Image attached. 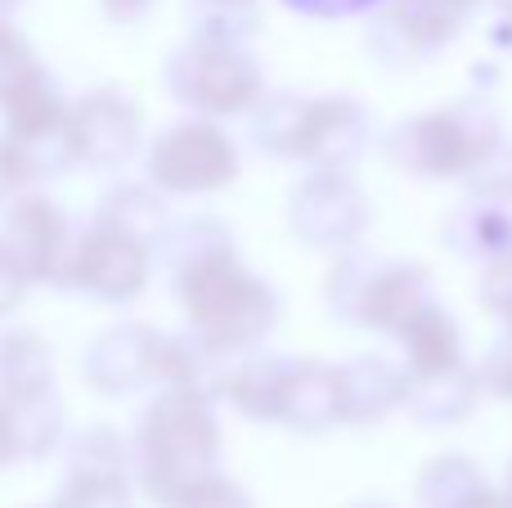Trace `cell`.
Here are the masks:
<instances>
[{"instance_id": "1", "label": "cell", "mask_w": 512, "mask_h": 508, "mask_svg": "<svg viewBox=\"0 0 512 508\" xmlns=\"http://www.w3.org/2000/svg\"><path fill=\"white\" fill-rule=\"evenodd\" d=\"M221 450L212 410L194 392H171L144 414L140 428V486L162 508H180L212 477Z\"/></svg>"}, {"instance_id": "2", "label": "cell", "mask_w": 512, "mask_h": 508, "mask_svg": "<svg viewBox=\"0 0 512 508\" xmlns=\"http://www.w3.org/2000/svg\"><path fill=\"white\" fill-rule=\"evenodd\" d=\"M180 302L212 347H248L274 324V297L234 261L230 239L189 252L176 266Z\"/></svg>"}, {"instance_id": "3", "label": "cell", "mask_w": 512, "mask_h": 508, "mask_svg": "<svg viewBox=\"0 0 512 508\" xmlns=\"http://www.w3.org/2000/svg\"><path fill=\"white\" fill-rule=\"evenodd\" d=\"M504 149V126L486 99H468L454 108L409 117L387 135V162L423 180L477 176L495 153Z\"/></svg>"}, {"instance_id": "4", "label": "cell", "mask_w": 512, "mask_h": 508, "mask_svg": "<svg viewBox=\"0 0 512 508\" xmlns=\"http://www.w3.org/2000/svg\"><path fill=\"white\" fill-rule=\"evenodd\" d=\"M167 86L185 104L207 108V113H239L261 90V72L243 50L225 41H198L171 63Z\"/></svg>"}, {"instance_id": "5", "label": "cell", "mask_w": 512, "mask_h": 508, "mask_svg": "<svg viewBox=\"0 0 512 508\" xmlns=\"http://www.w3.org/2000/svg\"><path fill=\"white\" fill-rule=\"evenodd\" d=\"M234 176V149L216 126L185 122L167 131L153 149V180L176 194H198V189H221Z\"/></svg>"}, {"instance_id": "6", "label": "cell", "mask_w": 512, "mask_h": 508, "mask_svg": "<svg viewBox=\"0 0 512 508\" xmlns=\"http://www.w3.org/2000/svg\"><path fill=\"white\" fill-rule=\"evenodd\" d=\"M149 279V257H144V243L131 230H117V225H99L95 234H86V243L72 257V284L90 288L95 297L108 302H122L135 297Z\"/></svg>"}, {"instance_id": "7", "label": "cell", "mask_w": 512, "mask_h": 508, "mask_svg": "<svg viewBox=\"0 0 512 508\" xmlns=\"http://www.w3.org/2000/svg\"><path fill=\"white\" fill-rule=\"evenodd\" d=\"M68 140L72 153L99 167L131 158L135 140H140V108L122 95H90L86 104H77V113L68 117Z\"/></svg>"}, {"instance_id": "8", "label": "cell", "mask_w": 512, "mask_h": 508, "mask_svg": "<svg viewBox=\"0 0 512 508\" xmlns=\"http://www.w3.org/2000/svg\"><path fill=\"white\" fill-rule=\"evenodd\" d=\"M364 216H369V207H364L360 189L342 176H319L292 198L297 234L310 243H328V248L351 243L364 230Z\"/></svg>"}, {"instance_id": "9", "label": "cell", "mask_w": 512, "mask_h": 508, "mask_svg": "<svg viewBox=\"0 0 512 508\" xmlns=\"http://www.w3.org/2000/svg\"><path fill=\"white\" fill-rule=\"evenodd\" d=\"M427 306V270L418 266H373L355 284V315L378 333H405V324Z\"/></svg>"}, {"instance_id": "10", "label": "cell", "mask_w": 512, "mask_h": 508, "mask_svg": "<svg viewBox=\"0 0 512 508\" xmlns=\"http://www.w3.org/2000/svg\"><path fill=\"white\" fill-rule=\"evenodd\" d=\"M477 5L481 0H391L378 36L400 45L396 59H423L450 45Z\"/></svg>"}, {"instance_id": "11", "label": "cell", "mask_w": 512, "mask_h": 508, "mask_svg": "<svg viewBox=\"0 0 512 508\" xmlns=\"http://www.w3.org/2000/svg\"><path fill=\"white\" fill-rule=\"evenodd\" d=\"M86 374L95 387L104 392H126L135 387L144 374H158V338H153L144 324H117L113 333L90 347Z\"/></svg>"}, {"instance_id": "12", "label": "cell", "mask_w": 512, "mask_h": 508, "mask_svg": "<svg viewBox=\"0 0 512 508\" xmlns=\"http://www.w3.org/2000/svg\"><path fill=\"white\" fill-rule=\"evenodd\" d=\"M5 252L32 279H50L63 257V216L45 198H23L14 207V216H9Z\"/></svg>"}, {"instance_id": "13", "label": "cell", "mask_w": 512, "mask_h": 508, "mask_svg": "<svg viewBox=\"0 0 512 508\" xmlns=\"http://www.w3.org/2000/svg\"><path fill=\"white\" fill-rule=\"evenodd\" d=\"M283 423L301 432H324L328 423L346 419V396H342V369H319V365H292L288 396H283Z\"/></svg>"}, {"instance_id": "14", "label": "cell", "mask_w": 512, "mask_h": 508, "mask_svg": "<svg viewBox=\"0 0 512 508\" xmlns=\"http://www.w3.org/2000/svg\"><path fill=\"white\" fill-rule=\"evenodd\" d=\"M409 351V378H432V374H450L463 365V338L459 324L450 311H441L436 302H427L414 320L400 333Z\"/></svg>"}, {"instance_id": "15", "label": "cell", "mask_w": 512, "mask_h": 508, "mask_svg": "<svg viewBox=\"0 0 512 508\" xmlns=\"http://www.w3.org/2000/svg\"><path fill=\"white\" fill-rule=\"evenodd\" d=\"M342 396H346V419L373 423L409 401V374L391 369L378 356H364L351 369H342Z\"/></svg>"}, {"instance_id": "16", "label": "cell", "mask_w": 512, "mask_h": 508, "mask_svg": "<svg viewBox=\"0 0 512 508\" xmlns=\"http://www.w3.org/2000/svg\"><path fill=\"white\" fill-rule=\"evenodd\" d=\"M481 392V374H472L468 365L450 369V374L432 378H409V405L423 423H459L472 414Z\"/></svg>"}, {"instance_id": "17", "label": "cell", "mask_w": 512, "mask_h": 508, "mask_svg": "<svg viewBox=\"0 0 512 508\" xmlns=\"http://www.w3.org/2000/svg\"><path fill=\"white\" fill-rule=\"evenodd\" d=\"M50 387V347L32 333H0V396L23 401Z\"/></svg>"}, {"instance_id": "18", "label": "cell", "mask_w": 512, "mask_h": 508, "mask_svg": "<svg viewBox=\"0 0 512 508\" xmlns=\"http://www.w3.org/2000/svg\"><path fill=\"white\" fill-rule=\"evenodd\" d=\"M481 486H486V477H481V468L472 464V459L441 455L418 473L414 491H418V504L423 508H463Z\"/></svg>"}, {"instance_id": "19", "label": "cell", "mask_w": 512, "mask_h": 508, "mask_svg": "<svg viewBox=\"0 0 512 508\" xmlns=\"http://www.w3.org/2000/svg\"><path fill=\"white\" fill-rule=\"evenodd\" d=\"M288 374L292 365H279V360H256L243 374L230 378V396L243 414L252 419H279L283 414V396H288Z\"/></svg>"}, {"instance_id": "20", "label": "cell", "mask_w": 512, "mask_h": 508, "mask_svg": "<svg viewBox=\"0 0 512 508\" xmlns=\"http://www.w3.org/2000/svg\"><path fill=\"white\" fill-rule=\"evenodd\" d=\"M54 504L59 508H135L126 477H90V473H68V486L59 491Z\"/></svg>"}, {"instance_id": "21", "label": "cell", "mask_w": 512, "mask_h": 508, "mask_svg": "<svg viewBox=\"0 0 512 508\" xmlns=\"http://www.w3.org/2000/svg\"><path fill=\"white\" fill-rule=\"evenodd\" d=\"M27 77H36V63L32 50L18 41L9 27H0V99H9Z\"/></svg>"}, {"instance_id": "22", "label": "cell", "mask_w": 512, "mask_h": 508, "mask_svg": "<svg viewBox=\"0 0 512 508\" xmlns=\"http://www.w3.org/2000/svg\"><path fill=\"white\" fill-rule=\"evenodd\" d=\"M481 306L490 315H499L504 324H512V252L508 257L486 261V275H481Z\"/></svg>"}, {"instance_id": "23", "label": "cell", "mask_w": 512, "mask_h": 508, "mask_svg": "<svg viewBox=\"0 0 512 508\" xmlns=\"http://www.w3.org/2000/svg\"><path fill=\"white\" fill-rule=\"evenodd\" d=\"M477 374H481V392L499 396V401H512V324L504 329V338L486 351Z\"/></svg>"}, {"instance_id": "24", "label": "cell", "mask_w": 512, "mask_h": 508, "mask_svg": "<svg viewBox=\"0 0 512 508\" xmlns=\"http://www.w3.org/2000/svg\"><path fill=\"white\" fill-rule=\"evenodd\" d=\"M180 508H252V500H248V495H243L234 482H225V477L212 473Z\"/></svg>"}, {"instance_id": "25", "label": "cell", "mask_w": 512, "mask_h": 508, "mask_svg": "<svg viewBox=\"0 0 512 508\" xmlns=\"http://www.w3.org/2000/svg\"><path fill=\"white\" fill-rule=\"evenodd\" d=\"M23 455H27V441H23V428H18V414L9 401H0V468H9Z\"/></svg>"}, {"instance_id": "26", "label": "cell", "mask_w": 512, "mask_h": 508, "mask_svg": "<svg viewBox=\"0 0 512 508\" xmlns=\"http://www.w3.org/2000/svg\"><path fill=\"white\" fill-rule=\"evenodd\" d=\"M463 508H512V495L508 491H495V486H481V491L477 495H472V500L468 504H463Z\"/></svg>"}, {"instance_id": "27", "label": "cell", "mask_w": 512, "mask_h": 508, "mask_svg": "<svg viewBox=\"0 0 512 508\" xmlns=\"http://www.w3.org/2000/svg\"><path fill=\"white\" fill-rule=\"evenodd\" d=\"M495 41L512 50V0H499V14H495Z\"/></svg>"}, {"instance_id": "28", "label": "cell", "mask_w": 512, "mask_h": 508, "mask_svg": "<svg viewBox=\"0 0 512 508\" xmlns=\"http://www.w3.org/2000/svg\"><path fill=\"white\" fill-rule=\"evenodd\" d=\"M144 5H149V0H108V14H117V18H131V14H140Z\"/></svg>"}, {"instance_id": "29", "label": "cell", "mask_w": 512, "mask_h": 508, "mask_svg": "<svg viewBox=\"0 0 512 508\" xmlns=\"http://www.w3.org/2000/svg\"><path fill=\"white\" fill-rule=\"evenodd\" d=\"M351 508H391V504H378V500H364V504H351Z\"/></svg>"}, {"instance_id": "30", "label": "cell", "mask_w": 512, "mask_h": 508, "mask_svg": "<svg viewBox=\"0 0 512 508\" xmlns=\"http://www.w3.org/2000/svg\"><path fill=\"white\" fill-rule=\"evenodd\" d=\"M504 491L512 495V464H508V482H504Z\"/></svg>"}, {"instance_id": "31", "label": "cell", "mask_w": 512, "mask_h": 508, "mask_svg": "<svg viewBox=\"0 0 512 508\" xmlns=\"http://www.w3.org/2000/svg\"><path fill=\"white\" fill-rule=\"evenodd\" d=\"M36 508H59V504H36Z\"/></svg>"}]
</instances>
